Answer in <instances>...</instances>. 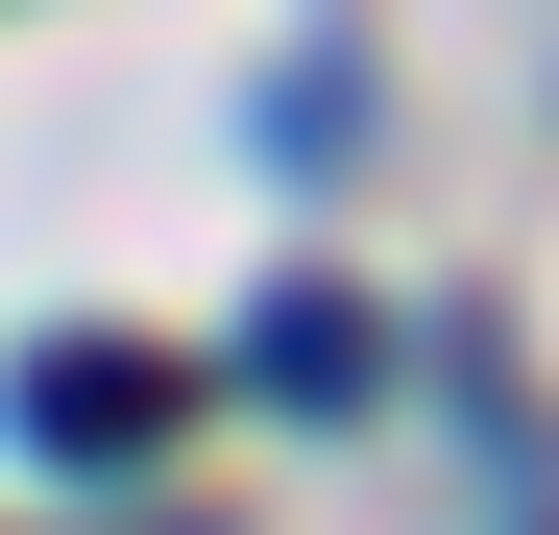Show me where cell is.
Listing matches in <instances>:
<instances>
[{
	"label": "cell",
	"instance_id": "1",
	"mask_svg": "<svg viewBox=\"0 0 559 535\" xmlns=\"http://www.w3.org/2000/svg\"><path fill=\"white\" fill-rule=\"evenodd\" d=\"M0 438H25L49 487H146L170 438H195V366H170V341H25V366H0Z\"/></svg>",
	"mask_w": 559,
	"mask_h": 535
},
{
	"label": "cell",
	"instance_id": "2",
	"mask_svg": "<svg viewBox=\"0 0 559 535\" xmlns=\"http://www.w3.org/2000/svg\"><path fill=\"white\" fill-rule=\"evenodd\" d=\"M243 390H267V414H365V390H390V341H365V293H317V268H293V293L243 317Z\"/></svg>",
	"mask_w": 559,
	"mask_h": 535
}]
</instances>
